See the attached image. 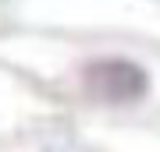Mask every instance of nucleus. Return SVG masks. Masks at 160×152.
Returning <instances> with one entry per match:
<instances>
[{"label": "nucleus", "instance_id": "f257e3e1", "mask_svg": "<svg viewBox=\"0 0 160 152\" xmlns=\"http://www.w3.org/2000/svg\"><path fill=\"white\" fill-rule=\"evenodd\" d=\"M86 89L103 103L125 106V103H135L139 96H146L149 74L128 57H100L86 67Z\"/></svg>", "mask_w": 160, "mask_h": 152}]
</instances>
